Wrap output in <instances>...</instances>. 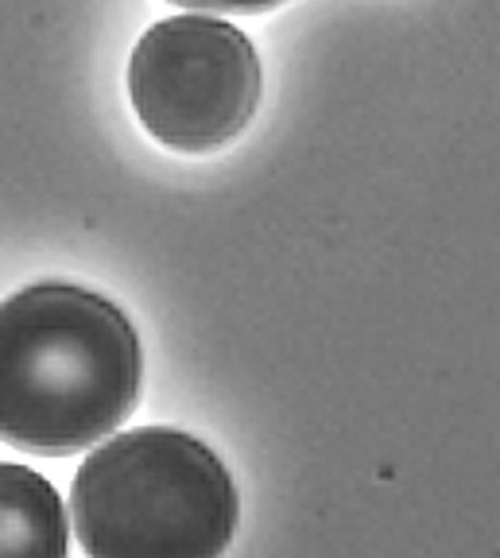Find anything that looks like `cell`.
<instances>
[{"label": "cell", "mask_w": 500, "mask_h": 558, "mask_svg": "<svg viewBox=\"0 0 500 558\" xmlns=\"http://www.w3.org/2000/svg\"><path fill=\"white\" fill-rule=\"evenodd\" d=\"M141 338L109 299L36 283L0 303V438L27 453L86 450L141 396Z\"/></svg>", "instance_id": "cell-1"}, {"label": "cell", "mask_w": 500, "mask_h": 558, "mask_svg": "<svg viewBox=\"0 0 500 558\" xmlns=\"http://www.w3.org/2000/svg\"><path fill=\"white\" fill-rule=\"evenodd\" d=\"M71 512L94 558H210L233 543L241 505L210 446L171 427H141L82 462Z\"/></svg>", "instance_id": "cell-2"}, {"label": "cell", "mask_w": 500, "mask_h": 558, "mask_svg": "<svg viewBox=\"0 0 500 558\" xmlns=\"http://www.w3.org/2000/svg\"><path fill=\"white\" fill-rule=\"evenodd\" d=\"M129 97L159 144L214 151L253 121L260 59L248 35L225 20H159L132 51Z\"/></svg>", "instance_id": "cell-3"}, {"label": "cell", "mask_w": 500, "mask_h": 558, "mask_svg": "<svg viewBox=\"0 0 500 558\" xmlns=\"http://www.w3.org/2000/svg\"><path fill=\"white\" fill-rule=\"evenodd\" d=\"M71 547L54 485L27 465L0 462V555L59 558Z\"/></svg>", "instance_id": "cell-4"}, {"label": "cell", "mask_w": 500, "mask_h": 558, "mask_svg": "<svg viewBox=\"0 0 500 558\" xmlns=\"http://www.w3.org/2000/svg\"><path fill=\"white\" fill-rule=\"evenodd\" d=\"M183 9H206V12H268L283 0H171Z\"/></svg>", "instance_id": "cell-5"}]
</instances>
